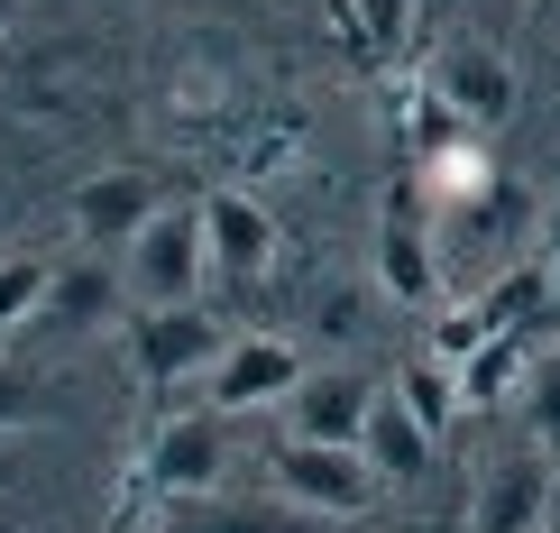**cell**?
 <instances>
[{"label": "cell", "instance_id": "cell-18", "mask_svg": "<svg viewBox=\"0 0 560 533\" xmlns=\"http://www.w3.org/2000/svg\"><path fill=\"white\" fill-rule=\"evenodd\" d=\"M405 19H413V0H359V28L377 37V46H395V37H405Z\"/></svg>", "mask_w": 560, "mask_h": 533}, {"label": "cell", "instance_id": "cell-20", "mask_svg": "<svg viewBox=\"0 0 560 533\" xmlns=\"http://www.w3.org/2000/svg\"><path fill=\"white\" fill-rule=\"evenodd\" d=\"M19 405H28V386H19V378H10V368H0V424H10V414H19Z\"/></svg>", "mask_w": 560, "mask_h": 533}, {"label": "cell", "instance_id": "cell-3", "mask_svg": "<svg viewBox=\"0 0 560 533\" xmlns=\"http://www.w3.org/2000/svg\"><path fill=\"white\" fill-rule=\"evenodd\" d=\"M221 322L202 313V304H148L138 313V368H148L156 386H175V378H212L221 368Z\"/></svg>", "mask_w": 560, "mask_h": 533}, {"label": "cell", "instance_id": "cell-6", "mask_svg": "<svg viewBox=\"0 0 560 533\" xmlns=\"http://www.w3.org/2000/svg\"><path fill=\"white\" fill-rule=\"evenodd\" d=\"M156 212H166V202H156V184H148V175H129V166L92 175L83 194H74V230H83L92 248H129Z\"/></svg>", "mask_w": 560, "mask_h": 533}, {"label": "cell", "instance_id": "cell-12", "mask_svg": "<svg viewBox=\"0 0 560 533\" xmlns=\"http://www.w3.org/2000/svg\"><path fill=\"white\" fill-rule=\"evenodd\" d=\"M110 294H120V276H110L102 258H83V267H65V276H56V294H46V304H56L65 322H102V313H110Z\"/></svg>", "mask_w": 560, "mask_h": 533}, {"label": "cell", "instance_id": "cell-11", "mask_svg": "<svg viewBox=\"0 0 560 533\" xmlns=\"http://www.w3.org/2000/svg\"><path fill=\"white\" fill-rule=\"evenodd\" d=\"M156 488H175V497H202L221 478V424L212 414H175L166 432H156Z\"/></svg>", "mask_w": 560, "mask_h": 533}, {"label": "cell", "instance_id": "cell-2", "mask_svg": "<svg viewBox=\"0 0 560 533\" xmlns=\"http://www.w3.org/2000/svg\"><path fill=\"white\" fill-rule=\"evenodd\" d=\"M276 488H285L294 506H313V515H359L368 488H377V470H368V451L359 442H276Z\"/></svg>", "mask_w": 560, "mask_h": 533}, {"label": "cell", "instance_id": "cell-23", "mask_svg": "<svg viewBox=\"0 0 560 533\" xmlns=\"http://www.w3.org/2000/svg\"><path fill=\"white\" fill-rule=\"evenodd\" d=\"M551 497H560V451H551Z\"/></svg>", "mask_w": 560, "mask_h": 533}, {"label": "cell", "instance_id": "cell-7", "mask_svg": "<svg viewBox=\"0 0 560 533\" xmlns=\"http://www.w3.org/2000/svg\"><path fill=\"white\" fill-rule=\"evenodd\" d=\"M441 102H451L469 129L515 120V65H505L497 46H451V56H441Z\"/></svg>", "mask_w": 560, "mask_h": 533}, {"label": "cell", "instance_id": "cell-19", "mask_svg": "<svg viewBox=\"0 0 560 533\" xmlns=\"http://www.w3.org/2000/svg\"><path fill=\"white\" fill-rule=\"evenodd\" d=\"M359 322H368V304H359V294H331V304H322V332H331V340H349Z\"/></svg>", "mask_w": 560, "mask_h": 533}, {"label": "cell", "instance_id": "cell-4", "mask_svg": "<svg viewBox=\"0 0 560 533\" xmlns=\"http://www.w3.org/2000/svg\"><path fill=\"white\" fill-rule=\"evenodd\" d=\"M303 378H313V368H303L294 340H230L202 386H212V414H248V405H294Z\"/></svg>", "mask_w": 560, "mask_h": 533}, {"label": "cell", "instance_id": "cell-22", "mask_svg": "<svg viewBox=\"0 0 560 533\" xmlns=\"http://www.w3.org/2000/svg\"><path fill=\"white\" fill-rule=\"evenodd\" d=\"M10 19H19V0H0V37H10Z\"/></svg>", "mask_w": 560, "mask_h": 533}, {"label": "cell", "instance_id": "cell-5", "mask_svg": "<svg viewBox=\"0 0 560 533\" xmlns=\"http://www.w3.org/2000/svg\"><path fill=\"white\" fill-rule=\"evenodd\" d=\"M386 386H368L359 368H313V378L294 386V432L303 442H359L368 414H377Z\"/></svg>", "mask_w": 560, "mask_h": 533}, {"label": "cell", "instance_id": "cell-8", "mask_svg": "<svg viewBox=\"0 0 560 533\" xmlns=\"http://www.w3.org/2000/svg\"><path fill=\"white\" fill-rule=\"evenodd\" d=\"M542 506H560L551 497V460L542 451H515L478 488V533H533V524H542Z\"/></svg>", "mask_w": 560, "mask_h": 533}, {"label": "cell", "instance_id": "cell-14", "mask_svg": "<svg viewBox=\"0 0 560 533\" xmlns=\"http://www.w3.org/2000/svg\"><path fill=\"white\" fill-rule=\"evenodd\" d=\"M46 294H56V267H46V258H10V267H0V332L28 322Z\"/></svg>", "mask_w": 560, "mask_h": 533}, {"label": "cell", "instance_id": "cell-15", "mask_svg": "<svg viewBox=\"0 0 560 533\" xmlns=\"http://www.w3.org/2000/svg\"><path fill=\"white\" fill-rule=\"evenodd\" d=\"M505 386H515V340L497 332L478 359H459V396H469V405H487V396H505Z\"/></svg>", "mask_w": 560, "mask_h": 533}, {"label": "cell", "instance_id": "cell-13", "mask_svg": "<svg viewBox=\"0 0 560 533\" xmlns=\"http://www.w3.org/2000/svg\"><path fill=\"white\" fill-rule=\"evenodd\" d=\"M395 396H405L413 414H423V424L441 432V424H451V414L459 405H469V396H459V378H451V359H423V368H405V378H395Z\"/></svg>", "mask_w": 560, "mask_h": 533}, {"label": "cell", "instance_id": "cell-10", "mask_svg": "<svg viewBox=\"0 0 560 533\" xmlns=\"http://www.w3.org/2000/svg\"><path fill=\"white\" fill-rule=\"evenodd\" d=\"M432 442H441V432H432L405 396H395V386L377 396V414H368V432H359V451H368V470H377V478H423Z\"/></svg>", "mask_w": 560, "mask_h": 533}, {"label": "cell", "instance_id": "cell-21", "mask_svg": "<svg viewBox=\"0 0 560 533\" xmlns=\"http://www.w3.org/2000/svg\"><path fill=\"white\" fill-rule=\"evenodd\" d=\"M551 286H560V221H551Z\"/></svg>", "mask_w": 560, "mask_h": 533}, {"label": "cell", "instance_id": "cell-16", "mask_svg": "<svg viewBox=\"0 0 560 533\" xmlns=\"http://www.w3.org/2000/svg\"><path fill=\"white\" fill-rule=\"evenodd\" d=\"M386 286H395V294H413V304L432 294V258L413 248V221H395V230H386Z\"/></svg>", "mask_w": 560, "mask_h": 533}, {"label": "cell", "instance_id": "cell-9", "mask_svg": "<svg viewBox=\"0 0 560 533\" xmlns=\"http://www.w3.org/2000/svg\"><path fill=\"white\" fill-rule=\"evenodd\" d=\"M202 240H212V267L221 276H258L276 258V221L248 194H212V202H202Z\"/></svg>", "mask_w": 560, "mask_h": 533}, {"label": "cell", "instance_id": "cell-1", "mask_svg": "<svg viewBox=\"0 0 560 533\" xmlns=\"http://www.w3.org/2000/svg\"><path fill=\"white\" fill-rule=\"evenodd\" d=\"M202 267H212L202 212H156L129 240V294H148V304H202Z\"/></svg>", "mask_w": 560, "mask_h": 533}, {"label": "cell", "instance_id": "cell-17", "mask_svg": "<svg viewBox=\"0 0 560 533\" xmlns=\"http://www.w3.org/2000/svg\"><path fill=\"white\" fill-rule=\"evenodd\" d=\"M533 432H542V442L560 451V359L533 368Z\"/></svg>", "mask_w": 560, "mask_h": 533}]
</instances>
